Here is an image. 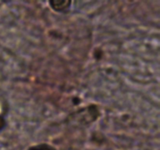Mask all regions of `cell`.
<instances>
[{"mask_svg": "<svg viewBox=\"0 0 160 150\" xmlns=\"http://www.w3.org/2000/svg\"><path fill=\"white\" fill-rule=\"evenodd\" d=\"M50 5L51 7L54 10L57 11V12H62V11L66 10L68 8H70L71 2H67V1H52L50 2Z\"/></svg>", "mask_w": 160, "mask_h": 150, "instance_id": "obj_1", "label": "cell"}]
</instances>
